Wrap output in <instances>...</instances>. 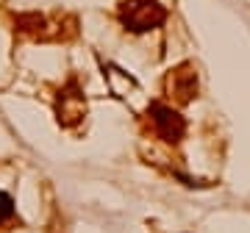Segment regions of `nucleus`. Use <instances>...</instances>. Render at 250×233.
Masks as SVG:
<instances>
[{"label": "nucleus", "instance_id": "nucleus-1", "mask_svg": "<svg viewBox=\"0 0 250 233\" xmlns=\"http://www.w3.org/2000/svg\"><path fill=\"white\" fill-rule=\"evenodd\" d=\"M167 17V11L161 9L156 0H125L120 9V19L125 28H131L134 34L150 31V28L161 25Z\"/></svg>", "mask_w": 250, "mask_h": 233}, {"label": "nucleus", "instance_id": "nucleus-2", "mask_svg": "<svg viewBox=\"0 0 250 233\" xmlns=\"http://www.w3.org/2000/svg\"><path fill=\"white\" fill-rule=\"evenodd\" d=\"M150 116H153V125H156L159 136H164L167 142H178L184 136V119L170 106H159V103L150 106Z\"/></svg>", "mask_w": 250, "mask_h": 233}, {"label": "nucleus", "instance_id": "nucleus-3", "mask_svg": "<svg viewBox=\"0 0 250 233\" xmlns=\"http://www.w3.org/2000/svg\"><path fill=\"white\" fill-rule=\"evenodd\" d=\"M11 216H14V200L6 192H0V222H6Z\"/></svg>", "mask_w": 250, "mask_h": 233}]
</instances>
